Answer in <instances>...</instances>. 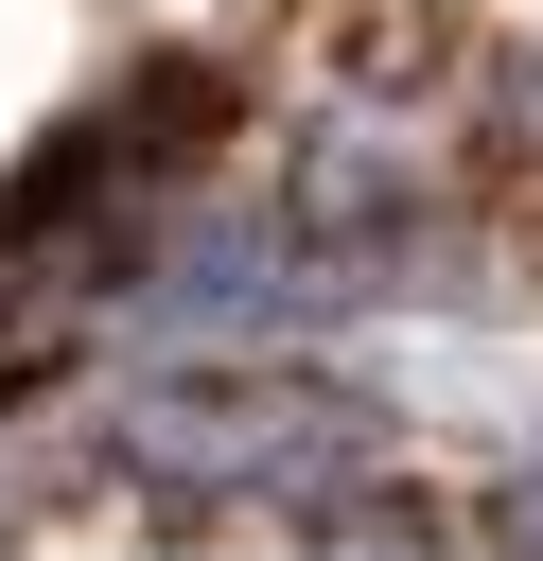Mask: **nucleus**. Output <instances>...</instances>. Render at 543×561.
Listing matches in <instances>:
<instances>
[{"instance_id":"f257e3e1","label":"nucleus","mask_w":543,"mask_h":561,"mask_svg":"<svg viewBox=\"0 0 543 561\" xmlns=\"http://www.w3.org/2000/svg\"><path fill=\"white\" fill-rule=\"evenodd\" d=\"M105 491L175 508V526H298L333 508L350 473H385V386L315 368V351H263V368H140L88 403L70 438Z\"/></svg>"},{"instance_id":"f03ea898","label":"nucleus","mask_w":543,"mask_h":561,"mask_svg":"<svg viewBox=\"0 0 543 561\" xmlns=\"http://www.w3.org/2000/svg\"><path fill=\"white\" fill-rule=\"evenodd\" d=\"M280 561H455V526H438L420 491H385V473H350L333 508H298V526H280Z\"/></svg>"},{"instance_id":"7ed1b4c3","label":"nucleus","mask_w":543,"mask_h":561,"mask_svg":"<svg viewBox=\"0 0 543 561\" xmlns=\"http://www.w3.org/2000/svg\"><path fill=\"white\" fill-rule=\"evenodd\" d=\"M455 561H543V421L490 456V491H473V526H455Z\"/></svg>"},{"instance_id":"20e7f679","label":"nucleus","mask_w":543,"mask_h":561,"mask_svg":"<svg viewBox=\"0 0 543 561\" xmlns=\"http://www.w3.org/2000/svg\"><path fill=\"white\" fill-rule=\"evenodd\" d=\"M473 140H490V158H543V35H508V53H490V88H473Z\"/></svg>"},{"instance_id":"39448f33","label":"nucleus","mask_w":543,"mask_h":561,"mask_svg":"<svg viewBox=\"0 0 543 561\" xmlns=\"http://www.w3.org/2000/svg\"><path fill=\"white\" fill-rule=\"evenodd\" d=\"M158 561H280V543H263V526H175Z\"/></svg>"}]
</instances>
